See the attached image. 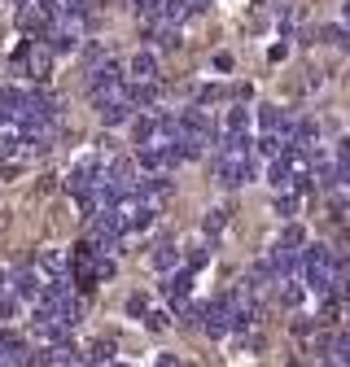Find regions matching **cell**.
<instances>
[{"mask_svg": "<svg viewBox=\"0 0 350 367\" xmlns=\"http://www.w3.org/2000/svg\"><path fill=\"white\" fill-rule=\"evenodd\" d=\"M311 328H315V324L307 320V315H298V320H293V328H289V332H293V337H311Z\"/></svg>", "mask_w": 350, "mask_h": 367, "instance_id": "obj_28", "label": "cell"}, {"mask_svg": "<svg viewBox=\"0 0 350 367\" xmlns=\"http://www.w3.org/2000/svg\"><path fill=\"white\" fill-rule=\"evenodd\" d=\"M128 70H132V79H158V57L145 48V52H136V57H132Z\"/></svg>", "mask_w": 350, "mask_h": 367, "instance_id": "obj_13", "label": "cell"}, {"mask_svg": "<svg viewBox=\"0 0 350 367\" xmlns=\"http://www.w3.org/2000/svg\"><path fill=\"white\" fill-rule=\"evenodd\" d=\"M219 96H223V88H215V84L197 88V101H202V105H210V101H219Z\"/></svg>", "mask_w": 350, "mask_h": 367, "instance_id": "obj_26", "label": "cell"}, {"mask_svg": "<svg viewBox=\"0 0 350 367\" xmlns=\"http://www.w3.org/2000/svg\"><path fill=\"white\" fill-rule=\"evenodd\" d=\"M303 245H307V227H303V223H289V227L281 232V241H276V249H293V254L303 249Z\"/></svg>", "mask_w": 350, "mask_h": 367, "instance_id": "obj_14", "label": "cell"}, {"mask_svg": "<svg viewBox=\"0 0 350 367\" xmlns=\"http://www.w3.org/2000/svg\"><path fill=\"white\" fill-rule=\"evenodd\" d=\"M18 315V298L13 293H0V320H13Z\"/></svg>", "mask_w": 350, "mask_h": 367, "instance_id": "obj_23", "label": "cell"}, {"mask_svg": "<svg viewBox=\"0 0 350 367\" xmlns=\"http://www.w3.org/2000/svg\"><path fill=\"white\" fill-rule=\"evenodd\" d=\"M206 258H210V254H206L202 245H188V254H184V262H188L193 271H202V267H206Z\"/></svg>", "mask_w": 350, "mask_h": 367, "instance_id": "obj_21", "label": "cell"}, {"mask_svg": "<svg viewBox=\"0 0 350 367\" xmlns=\"http://www.w3.org/2000/svg\"><path fill=\"white\" fill-rule=\"evenodd\" d=\"M184 5H188V13H206V9H210V0H184Z\"/></svg>", "mask_w": 350, "mask_h": 367, "instance_id": "obj_29", "label": "cell"}, {"mask_svg": "<svg viewBox=\"0 0 350 367\" xmlns=\"http://www.w3.org/2000/svg\"><path fill=\"white\" fill-rule=\"evenodd\" d=\"M9 288L18 293V302H40V288H44L40 267L35 262H18V267L9 271Z\"/></svg>", "mask_w": 350, "mask_h": 367, "instance_id": "obj_3", "label": "cell"}, {"mask_svg": "<svg viewBox=\"0 0 350 367\" xmlns=\"http://www.w3.org/2000/svg\"><path fill=\"white\" fill-rule=\"evenodd\" d=\"M35 267H40V276H48V280H66V276H70V262H66V254H57V249H44V254L35 258Z\"/></svg>", "mask_w": 350, "mask_h": 367, "instance_id": "obj_8", "label": "cell"}, {"mask_svg": "<svg viewBox=\"0 0 350 367\" xmlns=\"http://www.w3.org/2000/svg\"><path fill=\"white\" fill-rule=\"evenodd\" d=\"M346 22H350V0H346Z\"/></svg>", "mask_w": 350, "mask_h": 367, "instance_id": "obj_32", "label": "cell"}, {"mask_svg": "<svg viewBox=\"0 0 350 367\" xmlns=\"http://www.w3.org/2000/svg\"><path fill=\"white\" fill-rule=\"evenodd\" d=\"M154 136H158V114L132 123V140H136V145H154Z\"/></svg>", "mask_w": 350, "mask_h": 367, "instance_id": "obj_15", "label": "cell"}, {"mask_svg": "<svg viewBox=\"0 0 350 367\" xmlns=\"http://www.w3.org/2000/svg\"><path fill=\"white\" fill-rule=\"evenodd\" d=\"M0 293H13V288H9V276H5V271H0Z\"/></svg>", "mask_w": 350, "mask_h": 367, "instance_id": "obj_31", "label": "cell"}, {"mask_svg": "<svg viewBox=\"0 0 350 367\" xmlns=\"http://www.w3.org/2000/svg\"><path fill=\"white\" fill-rule=\"evenodd\" d=\"M145 310H149V298L145 293H132L128 298V315H140V320H145Z\"/></svg>", "mask_w": 350, "mask_h": 367, "instance_id": "obj_24", "label": "cell"}, {"mask_svg": "<svg viewBox=\"0 0 350 367\" xmlns=\"http://www.w3.org/2000/svg\"><path fill=\"white\" fill-rule=\"evenodd\" d=\"M259 127H263V131H285L281 105H263V110H259Z\"/></svg>", "mask_w": 350, "mask_h": 367, "instance_id": "obj_16", "label": "cell"}, {"mask_svg": "<svg viewBox=\"0 0 350 367\" xmlns=\"http://www.w3.org/2000/svg\"><path fill=\"white\" fill-rule=\"evenodd\" d=\"M158 367H180V358H175V354H162V358H158Z\"/></svg>", "mask_w": 350, "mask_h": 367, "instance_id": "obj_30", "label": "cell"}, {"mask_svg": "<svg viewBox=\"0 0 350 367\" xmlns=\"http://www.w3.org/2000/svg\"><path fill=\"white\" fill-rule=\"evenodd\" d=\"M128 118H136V105H132L128 96H118V101H106V105H101V123H106V127H123Z\"/></svg>", "mask_w": 350, "mask_h": 367, "instance_id": "obj_9", "label": "cell"}, {"mask_svg": "<svg viewBox=\"0 0 350 367\" xmlns=\"http://www.w3.org/2000/svg\"><path fill=\"white\" fill-rule=\"evenodd\" d=\"M84 48V57H88V66H96V62H101L106 57V44H96V40H88V44H79Z\"/></svg>", "mask_w": 350, "mask_h": 367, "instance_id": "obj_22", "label": "cell"}, {"mask_svg": "<svg viewBox=\"0 0 350 367\" xmlns=\"http://www.w3.org/2000/svg\"><path fill=\"white\" fill-rule=\"evenodd\" d=\"M88 354H92V363H110V358H114V341H106V337H101V341H92V350H88Z\"/></svg>", "mask_w": 350, "mask_h": 367, "instance_id": "obj_20", "label": "cell"}, {"mask_svg": "<svg viewBox=\"0 0 350 367\" xmlns=\"http://www.w3.org/2000/svg\"><path fill=\"white\" fill-rule=\"evenodd\" d=\"M158 215V201L154 197H145V193H123L114 201V219H118V232H140L149 227Z\"/></svg>", "mask_w": 350, "mask_h": 367, "instance_id": "obj_2", "label": "cell"}, {"mask_svg": "<svg viewBox=\"0 0 350 367\" xmlns=\"http://www.w3.org/2000/svg\"><path fill=\"white\" fill-rule=\"evenodd\" d=\"M9 66H13L22 79H31V84H44L48 70H53V48H48V44H35V40H22V44L13 48Z\"/></svg>", "mask_w": 350, "mask_h": 367, "instance_id": "obj_1", "label": "cell"}, {"mask_svg": "<svg viewBox=\"0 0 350 367\" xmlns=\"http://www.w3.org/2000/svg\"><path fill=\"white\" fill-rule=\"evenodd\" d=\"M136 175H140L136 157H114V162H110V171H101V179H110L118 193H132V188H136Z\"/></svg>", "mask_w": 350, "mask_h": 367, "instance_id": "obj_5", "label": "cell"}, {"mask_svg": "<svg viewBox=\"0 0 350 367\" xmlns=\"http://www.w3.org/2000/svg\"><path fill=\"white\" fill-rule=\"evenodd\" d=\"M206 232H210V236L223 232V210H210V215H206Z\"/></svg>", "mask_w": 350, "mask_h": 367, "instance_id": "obj_27", "label": "cell"}, {"mask_svg": "<svg viewBox=\"0 0 350 367\" xmlns=\"http://www.w3.org/2000/svg\"><path fill=\"white\" fill-rule=\"evenodd\" d=\"M149 267H154L158 276H171L175 267H180V254H175V245H154V254H149Z\"/></svg>", "mask_w": 350, "mask_h": 367, "instance_id": "obj_10", "label": "cell"}, {"mask_svg": "<svg viewBox=\"0 0 350 367\" xmlns=\"http://www.w3.org/2000/svg\"><path fill=\"white\" fill-rule=\"evenodd\" d=\"M324 40H329L333 48H341V52H350V31L346 26H324Z\"/></svg>", "mask_w": 350, "mask_h": 367, "instance_id": "obj_18", "label": "cell"}, {"mask_svg": "<svg viewBox=\"0 0 350 367\" xmlns=\"http://www.w3.org/2000/svg\"><path fill=\"white\" fill-rule=\"evenodd\" d=\"M293 157H271V166H267V179L271 184H276V188H289V184H293Z\"/></svg>", "mask_w": 350, "mask_h": 367, "instance_id": "obj_12", "label": "cell"}, {"mask_svg": "<svg viewBox=\"0 0 350 367\" xmlns=\"http://www.w3.org/2000/svg\"><path fill=\"white\" fill-rule=\"evenodd\" d=\"M285 145H289V136H285V131H263V136H259V145H254V153L271 162V157H281V153H285Z\"/></svg>", "mask_w": 350, "mask_h": 367, "instance_id": "obj_11", "label": "cell"}, {"mask_svg": "<svg viewBox=\"0 0 350 367\" xmlns=\"http://www.w3.org/2000/svg\"><path fill=\"white\" fill-rule=\"evenodd\" d=\"M215 171H219V184H223V188H241V184L254 179V166H249V157H219Z\"/></svg>", "mask_w": 350, "mask_h": 367, "instance_id": "obj_4", "label": "cell"}, {"mask_svg": "<svg viewBox=\"0 0 350 367\" xmlns=\"http://www.w3.org/2000/svg\"><path fill=\"white\" fill-rule=\"evenodd\" d=\"M0 354H5L13 367H31V350H27V341H22L18 332H0Z\"/></svg>", "mask_w": 350, "mask_h": 367, "instance_id": "obj_7", "label": "cell"}, {"mask_svg": "<svg viewBox=\"0 0 350 367\" xmlns=\"http://www.w3.org/2000/svg\"><path fill=\"white\" fill-rule=\"evenodd\" d=\"M298 205H303V197H298V193H281V197H276V215L293 219V215H298Z\"/></svg>", "mask_w": 350, "mask_h": 367, "instance_id": "obj_19", "label": "cell"}, {"mask_svg": "<svg viewBox=\"0 0 350 367\" xmlns=\"http://www.w3.org/2000/svg\"><path fill=\"white\" fill-rule=\"evenodd\" d=\"M145 324L154 328V332H162V328H166V315H162V310H145Z\"/></svg>", "mask_w": 350, "mask_h": 367, "instance_id": "obj_25", "label": "cell"}, {"mask_svg": "<svg viewBox=\"0 0 350 367\" xmlns=\"http://www.w3.org/2000/svg\"><path fill=\"white\" fill-rule=\"evenodd\" d=\"M96 179H101V166H96V157H88V162H79V166H74L70 171V179H66V188L74 193V197H79V193H88L92 188V184Z\"/></svg>", "mask_w": 350, "mask_h": 367, "instance_id": "obj_6", "label": "cell"}, {"mask_svg": "<svg viewBox=\"0 0 350 367\" xmlns=\"http://www.w3.org/2000/svg\"><path fill=\"white\" fill-rule=\"evenodd\" d=\"M245 127H249V110L245 105H232L228 118H223V131H245Z\"/></svg>", "mask_w": 350, "mask_h": 367, "instance_id": "obj_17", "label": "cell"}]
</instances>
